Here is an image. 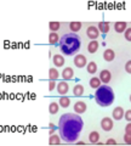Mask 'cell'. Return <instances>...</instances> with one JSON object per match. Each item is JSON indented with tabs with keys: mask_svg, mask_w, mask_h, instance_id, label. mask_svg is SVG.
<instances>
[{
	"mask_svg": "<svg viewBox=\"0 0 131 146\" xmlns=\"http://www.w3.org/2000/svg\"><path fill=\"white\" fill-rule=\"evenodd\" d=\"M49 112L51 113V115H56L58 112V104L57 102H51L49 105Z\"/></svg>",
	"mask_w": 131,
	"mask_h": 146,
	"instance_id": "23",
	"label": "cell"
},
{
	"mask_svg": "<svg viewBox=\"0 0 131 146\" xmlns=\"http://www.w3.org/2000/svg\"><path fill=\"white\" fill-rule=\"evenodd\" d=\"M60 106H62L63 108H66V107H68L69 105H70V100H69V98H66V96H62L61 99H60Z\"/></svg>",
	"mask_w": 131,
	"mask_h": 146,
	"instance_id": "24",
	"label": "cell"
},
{
	"mask_svg": "<svg viewBox=\"0 0 131 146\" xmlns=\"http://www.w3.org/2000/svg\"><path fill=\"white\" fill-rule=\"evenodd\" d=\"M98 44L96 40H91V42L89 43V45H88V50H89V52L90 54H95L98 50Z\"/></svg>",
	"mask_w": 131,
	"mask_h": 146,
	"instance_id": "15",
	"label": "cell"
},
{
	"mask_svg": "<svg viewBox=\"0 0 131 146\" xmlns=\"http://www.w3.org/2000/svg\"><path fill=\"white\" fill-rule=\"evenodd\" d=\"M123 117H124V110H123V107L118 106V107H115L114 110H113V118H114L115 121H120Z\"/></svg>",
	"mask_w": 131,
	"mask_h": 146,
	"instance_id": "9",
	"label": "cell"
},
{
	"mask_svg": "<svg viewBox=\"0 0 131 146\" xmlns=\"http://www.w3.org/2000/svg\"><path fill=\"white\" fill-rule=\"evenodd\" d=\"M68 90H69V85H68V83L67 82H65V80H62L61 83H58V85H57V91H58V94L60 95H65L68 93Z\"/></svg>",
	"mask_w": 131,
	"mask_h": 146,
	"instance_id": "7",
	"label": "cell"
},
{
	"mask_svg": "<svg viewBox=\"0 0 131 146\" xmlns=\"http://www.w3.org/2000/svg\"><path fill=\"white\" fill-rule=\"evenodd\" d=\"M125 71L131 74V60H130V61H128V62L125 63Z\"/></svg>",
	"mask_w": 131,
	"mask_h": 146,
	"instance_id": "31",
	"label": "cell"
},
{
	"mask_svg": "<svg viewBox=\"0 0 131 146\" xmlns=\"http://www.w3.org/2000/svg\"><path fill=\"white\" fill-rule=\"evenodd\" d=\"M125 33V39L131 42V28H126V31L124 32Z\"/></svg>",
	"mask_w": 131,
	"mask_h": 146,
	"instance_id": "29",
	"label": "cell"
},
{
	"mask_svg": "<svg viewBox=\"0 0 131 146\" xmlns=\"http://www.w3.org/2000/svg\"><path fill=\"white\" fill-rule=\"evenodd\" d=\"M49 27H50V31L51 32H56V31L60 29L61 25L58 23V22H50V23H49Z\"/></svg>",
	"mask_w": 131,
	"mask_h": 146,
	"instance_id": "27",
	"label": "cell"
},
{
	"mask_svg": "<svg viewBox=\"0 0 131 146\" xmlns=\"http://www.w3.org/2000/svg\"><path fill=\"white\" fill-rule=\"evenodd\" d=\"M60 36H58V34H56V32H51L50 34H49V43L50 44H57L58 42H60Z\"/></svg>",
	"mask_w": 131,
	"mask_h": 146,
	"instance_id": "17",
	"label": "cell"
},
{
	"mask_svg": "<svg viewBox=\"0 0 131 146\" xmlns=\"http://www.w3.org/2000/svg\"><path fill=\"white\" fill-rule=\"evenodd\" d=\"M114 29L117 33H123V32L126 31V22H115Z\"/></svg>",
	"mask_w": 131,
	"mask_h": 146,
	"instance_id": "14",
	"label": "cell"
},
{
	"mask_svg": "<svg viewBox=\"0 0 131 146\" xmlns=\"http://www.w3.org/2000/svg\"><path fill=\"white\" fill-rule=\"evenodd\" d=\"M114 57H115V54L112 49H107L106 51L103 52V58H105L107 62H112L113 60H114Z\"/></svg>",
	"mask_w": 131,
	"mask_h": 146,
	"instance_id": "12",
	"label": "cell"
},
{
	"mask_svg": "<svg viewBox=\"0 0 131 146\" xmlns=\"http://www.w3.org/2000/svg\"><path fill=\"white\" fill-rule=\"evenodd\" d=\"M58 72L57 70H55V68H50L49 70V77H50V80H56L58 78Z\"/></svg>",
	"mask_w": 131,
	"mask_h": 146,
	"instance_id": "25",
	"label": "cell"
},
{
	"mask_svg": "<svg viewBox=\"0 0 131 146\" xmlns=\"http://www.w3.org/2000/svg\"><path fill=\"white\" fill-rule=\"evenodd\" d=\"M62 77H63V80H70L74 78V71L72 70L70 67H66L62 72Z\"/></svg>",
	"mask_w": 131,
	"mask_h": 146,
	"instance_id": "8",
	"label": "cell"
},
{
	"mask_svg": "<svg viewBox=\"0 0 131 146\" xmlns=\"http://www.w3.org/2000/svg\"><path fill=\"white\" fill-rule=\"evenodd\" d=\"M86 34L91 40H95V39L98 38V35H100V31H98V28H96V27L90 26L86 29Z\"/></svg>",
	"mask_w": 131,
	"mask_h": 146,
	"instance_id": "5",
	"label": "cell"
},
{
	"mask_svg": "<svg viewBox=\"0 0 131 146\" xmlns=\"http://www.w3.org/2000/svg\"><path fill=\"white\" fill-rule=\"evenodd\" d=\"M106 145H117V141H115L114 139H108L107 143H106Z\"/></svg>",
	"mask_w": 131,
	"mask_h": 146,
	"instance_id": "33",
	"label": "cell"
},
{
	"mask_svg": "<svg viewBox=\"0 0 131 146\" xmlns=\"http://www.w3.org/2000/svg\"><path fill=\"white\" fill-rule=\"evenodd\" d=\"M111 78H112V76H111V72L108 71V70L101 71V73H100V79H101L102 83H109Z\"/></svg>",
	"mask_w": 131,
	"mask_h": 146,
	"instance_id": "10",
	"label": "cell"
},
{
	"mask_svg": "<svg viewBox=\"0 0 131 146\" xmlns=\"http://www.w3.org/2000/svg\"><path fill=\"white\" fill-rule=\"evenodd\" d=\"M125 131H126V133H131V122H129L128 124H126V127H125Z\"/></svg>",
	"mask_w": 131,
	"mask_h": 146,
	"instance_id": "34",
	"label": "cell"
},
{
	"mask_svg": "<svg viewBox=\"0 0 131 146\" xmlns=\"http://www.w3.org/2000/svg\"><path fill=\"white\" fill-rule=\"evenodd\" d=\"M55 80H50V82H49V90H50V91H52L53 89H55Z\"/></svg>",
	"mask_w": 131,
	"mask_h": 146,
	"instance_id": "32",
	"label": "cell"
},
{
	"mask_svg": "<svg viewBox=\"0 0 131 146\" xmlns=\"http://www.w3.org/2000/svg\"><path fill=\"white\" fill-rule=\"evenodd\" d=\"M95 100H96L97 105H100L102 107L111 106L114 101V93L113 89L109 85H101L100 88H97L96 93H95Z\"/></svg>",
	"mask_w": 131,
	"mask_h": 146,
	"instance_id": "3",
	"label": "cell"
},
{
	"mask_svg": "<svg viewBox=\"0 0 131 146\" xmlns=\"http://www.w3.org/2000/svg\"><path fill=\"white\" fill-rule=\"evenodd\" d=\"M69 28L72 32H78L81 28V22H70L69 23Z\"/></svg>",
	"mask_w": 131,
	"mask_h": 146,
	"instance_id": "26",
	"label": "cell"
},
{
	"mask_svg": "<svg viewBox=\"0 0 131 146\" xmlns=\"http://www.w3.org/2000/svg\"><path fill=\"white\" fill-rule=\"evenodd\" d=\"M49 144H50V145H60V144H61L60 136H57V135H55V134L50 135V140H49Z\"/></svg>",
	"mask_w": 131,
	"mask_h": 146,
	"instance_id": "22",
	"label": "cell"
},
{
	"mask_svg": "<svg viewBox=\"0 0 131 146\" xmlns=\"http://www.w3.org/2000/svg\"><path fill=\"white\" fill-rule=\"evenodd\" d=\"M124 141L128 145H131V133H125L124 135Z\"/></svg>",
	"mask_w": 131,
	"mask_h": 146,
	"instance_id": "28",
	"label": "cell"
},
{
	"mask_svg": "<svg viewBox=\"0 0 131 146\" xmlns=\"http://www.w3.org/2000/svg\"><path fill=\"white\" fill-rule=\"evenodd\" d=\"M49 127H50V131H49V133H50V135H52V134H53V130H55V127H53L52 123H50V124H49Z\"/></svg>",
	"mask_w": 131,
	"mask_h": 146,
	"instance_id": "35",
	"label": "cell"
},
{
	"mask_svg": "<svg viewBox=\"0 0 131 146\" xmlns=\"http://www.w3.org/2000/svg\"><path fill=\"white\" fill-rule=\"evenodd\" d=\"M84 122L81 117L73 113H66L60 118L58 129L63 141L66 143H74L79 138L80 131L83 130Z\"/></svg>",
	"mask_w": 131,
	"mask_h": 146,
	"instance_id": "1",
	"label": "cell"
},
{
	"mask_svg": "<svg viewBox=\"0 0 131 146\" xmlns=\"http://www.w3.org/2000/svg\"><path fill=\"white\" fill-rule=\"evenodd\" d=\"M58 44H60V49L63 54L72 56V55H74L79 51V49L81 46V39L78 34L67 33V34H63Z\"/></svg>",
	"mask_w": 131,
	"mask_h": 146,
	"instance_id": "2",
	"label": "cell"
},
{
	"mask_svg": "<svg viewBox=\"0 0 131 146\" xmlns=\"http://www.w3.org/2000/svg\"><path fill=\"white\" fill-rule=\"evenodd\" d=\"M86 57L84 56V55H81V54H78V55H75V57H74V65L78 67V68H83L86 66Z\"/></svg>",
	"mask_w": 131,
	"mask_h": 146,
	"instance_id": "4",
	"label": "cell"
},
{
	"mask_svg": "<svg viewBox=\"0 0 131 146\" xmlns=\"http://www.w3.org/2000/svg\"><path fill=\"white\" fill-rule=\"evenodd\" d=\"M86 70H88V73H91V74H93V73H96V71H97V65L93 61L89 62L86 65Z\"/></svg>",
	"mask_w": 131,
	"mask_h": 146,
	"instance_id": "21",
	"label": "cell"
},
{
	"mask_svg": "<svg viewBox=\"0 0 131 146\" xmlns=\"http://www.w3.org/2000/svg\"><path fill=\"white\" fill-rule=\"evenodd\" d=\"M98 31H100L102 34L108 33V32H109V23H108V22H100V23H98Z\"/></svg>",
	"mask_w": 131,
	"mask_h": 146,
	"instance_id": "16",
	"label": "cell"
},
{
	"mask_svg": "<svg viewBox=\"0 0 131 146\" xmlns=\"http://www.w3.org/2000/svg\"><path fill=\"white\" fill-rule=\"evenodd\" d=\"M89 140L91 141V144H97L98 140H100V134L97 131H91L89 135Z\"/></svg>",
	"mask_w": 131,
	"mask_h": 146,
	"instance_id": "19",
	"label": "cell"
},
{
	"mask_svg": "<svg viewBox=\"0 0 131 146\" xmlns=\"http://www.w3.org/2000/svg\"><path fill=\"white\" fill-rule=\"evenodd\" d=\"M101 79L100 78H97V77H92L91 79H90V86L93 89H97V88H100L101 86Z\"/></svg>",
	"mask_w": 131,
	"mask_h": 146,
	"instance_id": "18",
	"label": "cell"
},
{
	"mask_svg": "<svg viewBox=\"0 0 131 146\" xmlns=\"http://www.w3.org/2000/svg\"><path fill=\"white\" fill-rule=\"evenodd\" d=\"M130 101H131V95H130Z\"/></svg>",
	"mask_w": 131,
	"mask_h": 146,
	"instance_id": "36",
	"label": "cell"
},
{
	"mask_svg": "<svg viewBox=\"0 0 131 146\" xmlns=\"http://www.w3.org/2000/svg\"><path fill=\"white\" fill-rule=\"evenodd\" d=\"M124 117H125V119L128 122H131V110H129V111H126L124 113Z\"/></svg>",
	"mask_w": 131,
	"mask_h": 146,
	"instance_id": "30",
	"label": "cell"
},
{
	"mask_svg": "<svg viewBox=\"0 0 131 146\" xmlns=\"http://www.w3.org/2000/svg\"><path fill=\"white\" fill-rule=\"evenodd\" d=\"M113 121L111 119V118H108V117H105L101 121V127H102V129L105 130V131H111L113 129Z\"/></svg>",
	"mask_w": 131,
	"mask_h": 146,
	"instance_id": "6",
	"label": "cell"
},
{
	"mask_svg": "<svg viewBox=\"0 0 131 146\" xmlns=\"http://www.w3.org/2000/svg\"><path fill=\"white\" fill-rule=\"evenodd\" d=\"M73 94H74V96H81V95L84 94V86L81 84L75 85L73 89Z\"/></svg>",
	"mask_w": 131,
	"mask_h": 146,
	"instance_id": "20",
	"label": "cell"
},
{
	"mask_svg": "<svg viewBox=\"0 0 131 146\" xmlns=\"http://www.w3.org/2000/svg\"><path fill=\"white\" fill-rule=\"evenodd\" d=\"M52 61H53V65L57 66V67H61V66L65 65V58H63V56L60 55V54L55 55L53 58H52Z\"/></svg>",
	"mask_w": 131,
	"mask_h": 146,
	"instance_id": "13",
	"label": "cell"
},
{
	"mask_svg": "<svg viewBox=\"0 0 131 146\" xmlns=\"http://www.w3.org/2000/svg\"><path fill=\"white\" fill-rule=\"evenodd\" d=\"M74 111L76 113H84L86 111V104L84 101H76L74 104Z\"/></svg>",
	"mask_w": 131,
	"mask_h": 146,
	"instance_id": "11",
	"label": "cell"
}]
</instances>
